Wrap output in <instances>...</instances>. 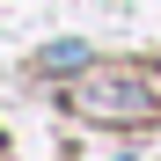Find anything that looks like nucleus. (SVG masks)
I'll list each match as a JSON object with an SVG mask.
<instances>
[{
  "mask_svg": "<svg viewBox=\"0 0 161 161\" xmlns=\"http://www.w3.org/2000/svg\"><path fill=\"white\" fill-rule=\"evenodd\" d=\"M37 66H44V73H80V66H88V44H73V37H66V44H51Z\"/></svg>",
  "mask_w": 161,
  "mask_h": 161,
  "instance_id": "obj_2",
  "label": "nucleus"
},
{
  "mask_svg": "<svg viewBox=\"0 0 161 161\" xmlns=\"http://www.w3.org/2000/svg\"><path fill=\"white\" fill-rule=\"evenodd\" d=\"M147 88H132V80H117V88H88V95H80V110H103V117H139L147 110Z\"/></svg>",
  "mask_w": 161,
  "mask_h": 161,
  "instance_id": "obj_1",
  "label": "nucleus"
}]
</instances>
